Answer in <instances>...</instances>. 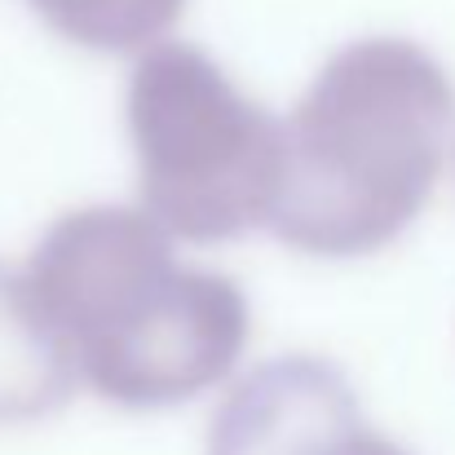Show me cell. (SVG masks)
Instances as JSON below:
<instances>
[{
  "instance_id": "cell-6",
  "label": "cell",
  "mask_w": 455,
  "mask_h": 455,
  "mask_svg": "<svg viewBox=\"0 0 455 455\" xmlns=\"http://www.w3.org/2000/svg\"><path fill=\"white\" fill-rule=\"evenodd\" d=\"M62 40L93 53H142L159 44L186 0H27Z\"/></svg>"
},
{
  "instance_id": "cell-5",
  "label": "cell",
  "mask_w": 455,
  "mask_h": 455,
  "mask_svg": "<svg viewBox=\"0 0 455 455\" xmlns=\"http://www.w3.org/2000/svg\"><path fill=\"white\" fill-rule=\"evenodd\" d=\"M76 385V358L27 292L22 270H0V425H27L62 411Z\"/></svg>"
},
{
  "instance_id": "cell-3",
  "label": "cell",
  "mask_w": 455,
  "mask_h": 455,
  "mask_svg": "<svg viewBox=\"0 0 455 455\" xmlns=\"http://www.w3.org/2000/svg\"><path fill=\"white\" fill-rule=\"evenodd\" d=\"M129 138L142 212L181 243L270 226L283 186V124L204 49L159 40L129 76Z\"/></svg>"
},
{
  "instance_id": "cell-1",
  "label": "cell",
  "mask_w": 455,
  "mask_h": 455,
  "mask_svg": "<svg viewBox=\"0 0 455 455\" xmlns=\"http://www.w3.org/2000/svg\"><path fill=\"white\" fill-rule=\"evenodd\" d=\"M27 292L76 358L80 385L124 411H164L217 389L248 345L243 288L172 252L142 208H76L22 266Z\"/></svg>"
},
{
  "instance_id": "cell-2",
  "label": "cell",
  "mask_w": 455,
  "mask_h": 455,
  "mask_svg": "<svg viewBox=\"0 0 455 455\" xmlns=\"http://www.w3.org/2000/svg\"><path fill=\"white\" fill-rule=\"evenodd\" d=\"M455 138L447 67L403 36L336 49L283 124L270 230L305 257H371L429 204Z\"/></svg>"
},
{
  "instance_id": "cell-4",
  "label": "cell",
  "mask_w": 455,
  "mask_h": 455,
  "mask_svg": "<svg viewBox=\"0 0 455 455\" xmlns=\"http://www.w3.org/2000/svg\"><path fill=\"white\" fill-rule=\"evenodd\" d=\"M208 455H407L380 438L345 371L314 354H283L248 371L212 411Z\"/></svg>"
}]
</instances>
